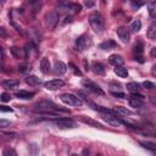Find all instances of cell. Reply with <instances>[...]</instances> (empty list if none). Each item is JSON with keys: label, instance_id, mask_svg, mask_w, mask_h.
<instances>
[{"label": "cell", "instance_id": "cell-1", "mask_svg": "<svg viewBox=\"0 0 156 156\" xmlns=\"http://www.w3.org/2000/svg\"><path fill=\"white\" fill-rule=\"evenodd\" d=\"M89 23L95 33H101L104 30V17L100 12H93L89 16Z\"/></svg>", "mask_w": 156, "mask_h": 156}, {"label": "cell", "instance_id": "cell-2", "mask_svg": "<svg viewBox=\"0 0 156 156\" xmlns=\"http://www.w3.org/2000/svg\"><path fill=\"white\" fill-rule=\"evenodd\" d=\"M60 99L63 104L68 105V106H82L83 105V101L79 96H76L73 94H69V93H65V94H61L60 95Z\"/></svg>", "mask_w": 156, "mask_h": 156}, {"label": "cell", "instance_id": "cell-3", "mask_svg": "<svg viewBox=\"0 0 156 156\" xmlns=\"http://www.w3.org/2000/svg\"><path fill=\"white\" fill-rule=\"evenodd\" d=\"M90 45H91V39H90V37L87 35V34H82V35L78 37L77 40H76V46H77V49H78L79 51L87 50Z\"/></svg>", "mask_w": 156, "mask_h": 156}, {"label": "cell", "instance_id": "cell-4", "mask_svg": "<svg viewBox=\"0 0 156 156\" xmlns=\"http://www.w3.org/2000/svg\"><path fill=\"white\" fill-rule=\"evenodd\" d=\"M102 118L111 126L113 127H121L123 124H126V122H123L122 119H119L115 113H102Z\"/></svg>", "mask_w": 156, "mask_h": 156}, {"label": "cell", "instance_id": "cell-5", "mask_svg": "<svg viewBox=\"0 0 156 156\" xmlns=\"http://www.w3.org/2000/svg\"><path fill=\"white\" fill-rule=\"evenodd\" d=\"M82 84H83L87 89L91 90V91L95 93V94H99V95H104V94H105V91H104L96 83H94V82L90 80V79H83V80H82Z\"/></svg>", "mask_w": 156, "mask_h": 156}, {"label": "cell", "instance_id": "cell-6", "mask_svg": "<svg viewBox=\"0 0 156 156\" xmlns=\"http://www.w3.org/2000/svg\"><path fill=\"white\" fill-rule=\"evenodd\" d=\"M55 124L61 129H68V128H76L77 127V123L72 119H68V118H60L55 122Z\"/></svg>", "mask_w": 156, "mask_h": 156}, {"label": "cell", "instance_id": "cell-7", "mask_svg": "<svg viewBox=\"0 0 156 156\" xmlns=\"http://www.w3.org/2000/svg\"><path fill=\"white\" fill-rule=\"evenodd\" d=\"M57 22H58V15L56 11H51L46 15V26L50 29H52L57 24Z\"/></svg>", "mask_w": 156, "mask_h": 156}, {"label": "cell", "instance_id": "cell-8", "mask_svg": "<svg viewBox=\"0 0 156 156\" xmlns=\"http://www.w3.org/2000/svg\"><path fill=\"white\" fill-rule=\"evenodd\" d=\"M117 32V35L119 37V39L122 40V43H128L129 39H130V32L127 27H118L116 29Z\"/></svg>", "mask_w": 156, "mask_h": 156}, {"label": "cell", "instance_id": "cell-9", "mask_svg": "<svg viewBox=\"0 0 156 156\" xmlns=\"http://www.w3.org/2000/svg\"><path fill=\"white\" fill-rule=\"evenodd\" d=\"M63 85H65V82L62 79H51V80H49L44 84V87L48 90H56V89L62 88Z\"/></svg>", "mask_w": 156, "mask_h": 156}, {"label": "cell", "instance_id": "cell-10", "mask_svg": "<svg viewBox=\"0 0 156 156\" xmlns=\"http://www.w3.org/2000/svg\"><path fill=\"white\" fill-rule=\"evenodd\" d=\"M66 71H67V66L63 62H61V61H56L55 62V65H54V73L56 76H62V74L66 73Z\"/></svg>", "mask_w": 156, "mask_h": 156}, {"label": "cell", "instance_id": "cell-11", "mask_svg": "<svg viewBox=\"0 0 156 156\" xmlns=\"http://www.w3.org/2000/svg\"><path fill=\"white\" fill-rule=\"evenodd\" d=\"M144 49V46H143V43L141 41H138L135 45H134V48H133V52H134V56H135V60H138L139 62H143V57H141V54H143V50Z\"/></svg>", "mask_w": 156, "mask_h": 156}, {"label": "cell", "instance_id": "cell-12", "mask_svg": "<svg viewBox=\"0 0 156 156\" xmlns=\"http://www.w3.org/2000/svg\"><path fill=\"white\" fill-rule=\"evenodd\" d=\"M108 61H110V63L113 65V66H122V65L124 63L123 57H122L121 55H117V54L111 55V56L108 57Z\"/></svg>", "mask_w": 156, "mask_h": 156}, {"label": "cell", "instance_id": "cell-13", "mask_svg": "<svg viewBox=\"0 0 156 156\" xmlns=\"http://www.w3.org/2000/svg\"><path fill=\"white\" fill-rule=\"evenodd\" d=\"M60 9L61 10H63V11H73L74 13H77V12H79L80 11V5H78V4H68V5H61L60 6Z\"/></svg>", "mask_w": 156, "mask_h": 156}, {"label": "cell", "instance_id": "cell-14", "mask_svg": "<svg viewBox=\"0 0 156 156\" xmlns=\"http://www.w3.org/2000/svg\"><path fill=\"white\" fill-rule=\"evenodd\" d=\"M50 61H49V58L48 57H43L41 58V61H40V71L44 73V74H46V73H49L50 72Z\"/></svg>", "mask_w": 156, "mask_h": 156}, {"label": "cell", "instance_id": "cell-15", "mask_svg": "<svg viewBox=\"0 0 156 156\" xmlns=\"http://www.w3.org/2000/svg\"><path fill=\"white\" fill-rule=\"evenodd\" d=\"M91 69H93V72H94L95 74H99V76L105 74V67H104V65L100 63V62H94V63L91 65Z\"/></svg>", "mask_w": 156, "mask_h": 156}, {"label": "cell", "instance_id": "cell-16", "mask_svg": "<svg viewBox=\"0 0 156 156\" xmlns=\"http://www.w3.org/2000/svg\"><path fill=\"white\" fill-rule=\"evenodd\" d=\"M20 80L17 79H6L2 82V88L5 89H15L16 87H18Z\"/></svg>", "mask_w": 156, "mask_h": 156}, {"label": "cell", "instance_id": "cell-17", "mask_svg": "<svg viewBox=\"0 0 156 156\" xmlns=\"http://www.w3.org/2000/svg\"><path fill=\"white\" fill-rule=\"evenodd\" d=\"M117 46V44L113 41V40H111V39H108V40H106V41H102L100 45H99V48L101 49V50H111V49H113V48H116Z\"/></svg>", "mask_w": 156, "mask_h": 156}, {"label": "cell", "instance_id": "cell-18", "mask_svg": "<svg viewBox=\"0 0 156 156\" xmlns=\"http://www.w3.org/2000/svg\"><path fill=\"white\" fill-rule=\"evenodd\" d=\"M16 96H17L18 99L29 100V99H32V98L34 96V93H32V91H26V90H20V91L16 93Z\"/></svg>", "mask_w": 156, "mask_h": 156}, {"label": "cell", "instance_id": "cell-19", "mask_svg": "<svg viewBox=\"0 0 156 156\" xmlns=\"http://www.w3.org/2000/svg\"><path fill=\"white\" fill-rule=\"evenodd\" d=\"M146 35H147V38L151 39V40H155V39H156V21H154V22L150 24Z\"/></svg>", "mask_w": 156, "mask_h": 156}, {"label": "cell", "instance_id": "cell-20", "mask_svg": "<svg viewBox=\"0 0 156 156\" xmlns=\"http://www.w3.org/2000/svg\"><path fill=\"white\" fill-rule=\"evenodd\" d=\"M147 11H149L150 17L156 20V0H151L147 4Z\"/></svg>", "mask_w": 156, "mask_h": 156}, {"label": "cell", "instance_id": "cell-21", "mask_svg": "<svg viewBox=\"0 0 156 156\" xmlns=\"http://www.w3.org/2000/svg\"><path fill=\"white\" fill-rule=\"evenodd\" d=\"M115 73H116L118 77H121V78H126V77H128V69H127L126 67H122V66H116V68H115Z\"/></svg>", "mask_w": 156, "mask_h": 156}, {"label": "cell", "instance_id": "cell-22", "mask_svg": "<svg viewBox=\"0 0 156 156\" xmlns=\"http://www.w3.org/2000/svg\"><path fill=\"white\" fill-rule=\"evenodd\" d=\"M129 105H130L132 107H136V108H139V107H141V106L144 105V100L130 96V98H129Z\"/></svg>", "mask_w": 156, "mask_h": 156}, {"label": "cell", "instance_id": "cell-23", "mask_svg": "<svg viewBox=\"0 0 156 156\" xmlns=\"http://www.w3.org/2000/svg\"><path fill=\"white\" fill-rule=\"evenodd\" d=\"M26 83L29 84V85H38V84L41 83V80L35 76H27L26 77Z\"/></svg>", "mask_w": 156, "mask_h": 156}, {"label": "cell", "instance_id": "cell-24", "mask_svg": "<svg viewBox=\"0 0 156 156\" xmlns=\"http://www.w3.org/2000/svg\"><path fill=\"white\" fill-rule=\"evenodd\" d=\"M127 89H128V91H130L132 94H133V93H138V91H139V84L135 83V82H130V83L127 84Z\"/></svg>", "mask_w": 156, "mask_h": 156}, {"label": "cell", "instance_id": "cell-25", "mask_svg": "<svg viewBox=\"0 0 156 156\" xmlns=\"http://www.w3.org/2000/svg\"><path fill=\"white\" fill-rule=\"evenodd\" d=\"M140 29H141V22H140L139 20H135V21L130 24V30L134 32V33H136V32H139Z\"/></svg>", "mask_w": 156, "mask_h": 156}, {"label": "cell", "instance_id": "cell-26", "mask_svg": "<svg viewBox=\"0 0 156 156\" xmlns=\"http://www.w3.org/2000/svg\"><path fill=\"white\" fill-rule=\"evenodd\" d=\"M140 145L147 150H151V151H155L156 150V144L154 143H150V141H140Z\"/></svg>", "mask_w": 156, "mask_h": 156}, {"label": "cell", "instance_id": "cell-27", "mask_svg": "<svg viewBox=\"0 0 156 156\" xmlns=\"http://www.w3.org/2000/svg\"><path fill=\"white\" fill-rule=\"evenodd\" d=\"M115 111H116L117 113L122 115V116H129V115H132V112H130L129 110H127L126 107H121V106H117V107L115 108Z\"/></svg>", "mask_w": 156, "mask_h": 156}, {"label": "cell", "instance_id": "cell-28", "mask_svg": "<svg viewBox=\"0 0 156 156\" xmlns=\"http://www.w3.org/2000/svg\"><path fill=\"white\" fill-rule=\"evenodd\" d=\"M82 121H83L84 123H88V124H93V126H95V127H102L100 123H98V122H95V121H93V119L85 118V117H82Z\"/></svg>", "mask_w": 156, "mask_h": 156}, {"label": "cell", "instance_id": "cell-29", "mask_svg": "<svg viewBox=\"0 0 156 156\" xmlns=\"http://www.w3.org/2000/svg\"><path fill=\"white\" fill-rule=\"evenodd\" d=\"M146 2V0H132V5H133V7H140V6H143L144 4Z\"/></svg>", "mask_w": 156, "mask_h": 156}, {"label": "cell", "instance_id": "cell-30", "mask_svg": "<svg viewBox=\"0 0 156 156\" xmlns=\"http://www.w3.org/2000/svg\"><path fill=\"white\" fill-rule=\"evenodd\" d=\"M0 99H1V101H2V102H7V101H10V100H11V95H10V94H7V93H2V94L0 95Z\"/></svg>", "mask_w": 156, "mask_h": 156}, {"label": "cell", "instance_id": "cell-31", "mask_svg": "<svg viewBox=\"0 0 156 156\" xmlns=\"http://www.w3.org/2000/svg\"><path fill=\"white\" fill-rule=\"evenodd\" d=\"M143 87L146 88V89H152L155 85H154V83H151V82H149V80H145V82L143 83Z\"/></svg>", "mask_w": 156, "mask_h": 156}, {"label": "cell", "instance_id": "cell-32", "mask_svg": "<svg viewBox=\"0 0 156 156\" xmlns=\"http://www.w3.org/2000/svg\"><path fill=\"white\" fill-rule=\"evenodd\" d=\"M112 95L116 96V98H119V99H124L126 98V94L121 93V91H112Z\"/></svg>", "mask_w": 156, "mask_h": 156}, {"label": "cell", "instance_id": "cell-33", "mask_svg": "<svg viewBox=\"0 0 156 156\" xmlns=\"http://www.w3.org/2000/svg\"><path fill=\"white\" fill-rule=\"evenodd\" d=\"M83 2L87 7H93L95 5V0H83Z\"/></svg>", "mask_w": 156, "mask_h": 156}, {"label": "cell", "instance_id": "cell-34", "mask_svg": "<svg viewBox=\"0 0 156 156\" xmlns=\"http://www.w3.org/2000/svg\"><path fill=\"white\" fill-rule=\"evenodd\" d=\"M2 155H4V156H7V155H13V156H16V152H15L13 150H11V149H6V150H4Z\"/></svg>", "mask_w": 156, "mask_h": 156}, {"label": "cell", "instance_id": "cell-35", "mask_svg": "<svg viewBox=\"0 0 156 156\" xmlns=\"http://www.w3.org/2000/svg\"><path fill=\"white\" fill-rule=\"evenodd\" d=\"M0 110H1L2 112H12V108L9 107V106H5V105H1V106H0Z\"/></svg>", "mask_w": 156, "mask_h": 156}, {"label": "cell", "instance_id": "cell-36", "mask_svg": "<svg viewBox=\"0 0 156 156\" xmlns=\"http://www.w3.org/2000/svg\"><path fill=\"white\" fill-rule=\"evenodd\" d=\"M6 126H10V122L5 121V119H1L0 121V127H6Z\"/></svg>", "mask_w": 156, "mask_h": 156}, {"label": "cell", "instance_id": "cell-37", "mask_svg": "<svg viewBox=\"0 0 156 156\" xmlns=\"http://www.w3.org/2000/svg\"><path fill=\"white\" fill-rule=\"evenodd\" d=\"M132 96H133V98H138V99L144 100V96H143L141 94H139V93H133V94H132Z\"/></svg>", "mask_w": 156, "mask_h": 156}, {"label": "cell", "instance_id": "cell-38", "mask_svg": "<svg viewBox=\"0 0 156 156\" xmlns=\"http://www.w3.org/2000/svg\"><path fill=\"white\" fill-rule=\"evenodd\" d=\"M71 67H72V69H73V72H74L76 74H78V76H80V74H82V73H80V71H79V69H77V67H74L73 65H71Z\"/></svg>", "mask_w": 156, "mask_h": 156}, {"label": "cell", "instance_id": "cell-39", "mask_svg": "<svg viewBox=\"0 0 156 156\" xmlns=\"http://www.w3.org/2000/svg\"><path fill=\"white\" fill-rule=\"evenodd\" d=\"M150 54H151V56H152V57H156V46H154V48L151 49Z\"/></svg>", "mask_w": 156, "mask_h": 156}, {"label": "cell", "instance_id": "cell-40", "mask_svg": "<svg viewBox=\"0 0 156 156\" xmlns=\"http://www.w3.org/2000/svg\"><path fill=\"white\" fill-rule=\"evenodd\" d=\"M39 2H40V0H30V4H32V5H34V6H35V5H38Z\"/></svg>", "mask_w": 156, "mask_h": 156}, {"label": "cell", "instance_id": "cell-41", "mask_svg": "<svg viewBox=\"0 0 156 156\" xmlns=\"http://www.w3.org/2000/svg\"><path fill=\"white\" fill-rule=\"evenodd\" d=\"M0 30H1V35H2V37H5V35H6V33H5V29H4V28H1Z\"/></svg>", "mask_w": 156, "mask_h": 156}]
</instances>
